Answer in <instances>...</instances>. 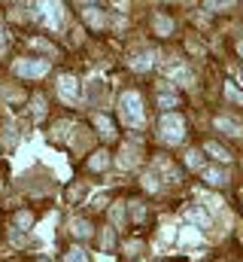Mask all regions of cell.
Wrapping results in <instances>:
<instances>
[{"instance_id": "cell-1", "label": "cell", "mask_w": 243, "mask_h": 262, "mask_svg": "<svg viewBox=\"0 0 243 262\" xmlns=\"http://www.w3.org/2000/svg\"><path fill=\"white\" fill-rule=\"evenodd\" d=\"M119 116L125 119V125H131V128H140V125L146 122V116H143V101H140L137 92H125L119 98Z\"/></svg>"}, {"instance_id": "cell-2", "label": "cell", "mask_w": 243, "mask_h": 262, "mask_svg": "<svg viewBox=\"0 0 243 262\" xmlns=\"http://www.w3.org/2000/svg\"><path fill=\"white\" fill-rule=\"evenodd\" d=\"M158 134H161V140H167V143H180L182 134H185V119H182L180 113H164V116L158 119Z\"/></svg>"}, {"instance_id": "cell-3", "label": "cell", "mask_w": 243, "mask_h": 262, "mask_svg": "<svg viewBox=\"0 0 243 262\" xmlns=\"http://www.w3.org/2000/svg\"><path fill=\"white\" fill-rule=\"evenodd\" d=\"M37 18L46 25V28H61L64 25V6L58 0H40V9H37Z\"/></svg>"}, {"instance_id": "cell-4", "label": "cell", "mask_w": 243, "mask_h": 262, "mask_svg": "<svg viewBox=\"0 0 243 262\" xmlns=\"http://www.w3.org/2000/svg\"><path fill=\"white\" fill-rule=\"evenodd\" d=\"M15 73L25 76V79H40L49 73V61H40V58H18L15 61Z\"/></svg>"}, {"instance_id": "cell-5", "label": "cell", "mask_w": 243, "mask_h": 262, "mask_svg": "<svg viewBox=\"0 0 243 262\" xmlns=\"http://www.w3.org/2000/svg\"><path fill=\"white\" fill-rule=\"evenodd\" d=\"M58 95L64 101H70V104L79 101V82H76V76H61L58 79Z\"/></svg>"}, {"instance_id": "cell-6", "label": "cell", "mask_w": 243, "mask_h": 262, "mask_svg": "<svg viewBox=\"0 0 243 262\" xmlns=\"http://www.w3.org/2000/svg\"><path fill=\"white\" fill-rule=\"evenodd\" d=\"M167 79L174 82V85H191V70L188 67H182V64H177V67H167Z\"/></svg>"}, {"instance_id": "cell-7", "label": "cell", "mask_w": 243, "mask_h": 262, "mask_svg": "<svg viewBox=\"0 0 243 262\" xmlns=\"http://www.w3.org/2000/svg\"><path fill=\"white\" fill-rule=\"evenodd\" d=\"M204 180H207L210 186H222V183L228 180V174H225L222 168H204Z\"/></svg>"}, {"instance_id": "cell-8", "label": "cell", "mask_w": 243, "mask_h": 262, "mask_svg": "<svg viewBox=\"0 0 243 262\" xmlns=\"http://www.w3.org/2000/svg\"><path fill=\"white\" fill-rule=\"evenodd\" d=\"M204 149H207L213 159H219V162H228V159H231V156H228V149H225L222 143H216V140H207V146H204Z\"/></svg>"}, {"instance_id": "cell-9", "label": "cell", "mask_w": 243, "mask_h": 262, "mask_svg": "<svg viewBox=\"0 0 243 262\" xmlns=\"http://www.w3.org/2000/svg\"><path fill=\"white\" fill-rule=\"evenodd\" d=\"M185 223H195V226H198V229H207V226H210V216H207V213H201V210H195V207H191V210H185Z\"/></svg>"}, {"instance_id": "cell-10", "label": "cell", "mask_w": 243, "mask_h": 262, "mask_svg": "<svg viewBox=\"0 0 243 262\" xmlns=\"http://www.w3.org/2000/svg\"><path fill=\"white\" fill-rule=\"evenodd\" d=\"M216 128L225 131V134H231V137H237V134H240V125H237L234 119H225V116H219V119H216Z\"/></svg>"}, {"instance_id": "cell-11", "label": "cell", "mask_w": 243, "mask_h": 262, "mask_svg": "<svg viewBox=\"0 0 243 262\" xmlns=\"http://www.w3.org/2000/svg\"><path fill=\"white\" fill-rule=\"evenodd\" d=\"M88 165H91L94 171H104V168L110 165V152H107V149H98V152L91 156V162H88Z\"/></svg>"}, {"instance_id": "cell-12", "label": "cell", "mask_w": 243, "mask_h": 262, "mask_svg": "<svg viewBox=\"0 0 243 262\" xmlns=\"http://www.w3.org/2000/svg\"><path fill=\"white\" fill-rule=\"evenodd\" d=\"M131 67H134V70H149V67H152V52L134 55V58H131Z\"/></svg>"}, {"instance_id": "cell-13", "label": "cell", "mask_w": 243, "mask_h": 262, "mask_svg": "<svg viewBox=\"0 0 243 262\" xmlns=\"http://www.w3.org/2000/svg\"><path fill=\"white\" fill-rule=\"evenodd\" d=\"M94 125H98V131H101L104 137H113V134H116V131H113V122H110L107 116H101V113L94 116Z\"/></svg>"}, {"instance_id": "cell-14", "label": "cell", "mask_w": 243, "mask_h": 262, "mask_svg": "<svg viewBox=\"0 0 243 262\" xmlns=\"http://www.w3.org/2000/svg\"><path fill=\"white\" fill-rule=\"evenodd\" d=\"M177 101H180V98H177L171 89H158V104H161V107H177Z\"/></svg>"}, {"instance_id": "cell-15", "label": "cell", "mask_w": 243, "mask_h": 262, "mask_svg": "<svg viewBox=\"0 0 243 262\" xmlns=\"http://www.w3.org/2000/svg\"><path fill=\"white\" fill-rule=\"evenodd\" d=\"M85 21H88L91 28H104V25H107V18H104L98 9H85Z\"/></svg>"}, {"instance_id": "cell-16", "label": "cell", "mask_w": 243, "mask_h": 262, "mask_svg": "<svg viewBox=\"0 0 243 262\" xmlns=\"http://www.w3.org/2000/svg\"><path fill=\"white\" fill-rule=\"evenodd\" d=\"M152 25H155V31H158V34H171V31H174V21H171L167 15H155V21H152Z\"/></svg>"}, {"instance_id": "cell-17", "label": "cell", "mask_w": 243, "mask_h": 262, "mask_svg": "<svg viewBox=\"0 0 243 262\" xmlns=\"http://www.w3.org/2000/svg\"><path fill=\"white\" fill-rule=\"evenodd\" d=\"M73 235H76V238H88V235H91V226H88L85 220H73Z\"/></svg>"}, {"instance_id": "cell-18", "label": "cell", "mask_w": 243, "mask_h": 262, "mask_svg": "<svg viewBox=\"0 0 243 262\" xmlns=\"http://www.w3.org/2000/svg\"><path fill=\"white\" fill-rule=\"evenodd\" d=\"M67 262H88V253L82 247H73V250H67Z\"/></svg>"}, {"instance_id": "cell-19", "label": "cell", "mask_w": 243, "mask_h": 262, "mask_svg": "<svg viewBox=\"0 0 243 262\" xmlns=\"http://www.w3.org/2000/svg\"><path fill=\"white\" fill-rule=\"evenodd\" d=\"M201 201L210 207V210H219L222 207V198H216V195H207V192H201Z\"/></svg>"}, {"instance_id": "cell-20", "label": "cell", "mask_w": 243, "mask_h": 262, "mask_svg": "<svg viewBox=\"0 0 243 262\" xmlns=\"http://www.w3.org/2000/svg\"><path fill=\"white\" fill-rule=\"evenodd\" d=\"M225 95H228V101H234V104H240V107H243V92H240V89L225 85Z\"/></svg>"}, {"instance_id": "cell-21", "label": "cell", "mask_w": 243, "mask_h": 262, "mask_svg": "<svg viewBox=\"0 0 243 262\" xmlns=\"http://www.w3.org/2000/svg\"><path fill=\"white\" fill-rule=\"evenodd\" d=\"M185 165H188V168H201V152H198V149H188V152H185Z\"/></svg>"}, {"instance_id": "cell-22", "label": "cell", "mask_w": 243, "mask_h": 262, "mask_svg": "<svg viewBox=\"0 0 243 262\" xmlns=\"http://www.w3.org/2000/svg\"><path fill=\"white\" fill-rule=\"evenodd\" d=\"M121 168H131V165H134V149H131V146H125V149H121Z\"/></svg>"}, {"instance_id": "cell-23", "label": "cell", "mask_w": 243, "mask_h": 262, "mask_svg": "<svg viewBox=\"0 0 243 262\" xmlns=\"http://www.w3.org/2000/svg\"><path fill=\"white\" fill-rule=\"evenodd\" d=\"M207 6H210V9H231L234 0H207Z\"/></svg>"}, {"instance_id": "cell-24", "label": "cell", "mask_w": 243, "mask_h": 262, "mask_svg": "<svg viewBox=\"0 0 243 262\" xmlns=\"http://www.w3.org/2000/svg\"><path fill=\"white\" fill-rule=\"evenodd\" d=\"M15 223H18V226H21V229H28V226H31V223H34V216H31V213H28V210H21V213H18V216H15Z\"/></svg>"}, {"instance_id": "cell-25", "label": "cell", "mask_w": 243, "mask_h": 262, "mask_svg": "<svg viewBox=\"0 0 243 262\" xmlns=\"http://www.w3.org/2000/svg\"><path fill=\"white\" fill-rule=\"evenodd\" d=\"M34 113H37V116H43V113H46V104H43V98H37V101H34Z\"/></svg>"}, {"instance_id": "cell-26", "label": "cell", "mask_w": 243, "mask_h": 262, "mask_svg": "<svg viewBox=\"0 0 243 262\" xmlns=\"http://www.w3.org/2000/svg\"><path fill=\"white\" fill-rule=\"evenodd\" d=\"M237 52H240V55H243V40H240V43H237Z\"/></svg>"}, {"instance_id": "cell-27", "label": "cell", "mask_w": 243, "mask_h": 262, "mask_svg": "<svg viewBox=\"0 0 243 262\" xmlns=\"http://www.w3.org/2000/svg\"><path fill=\"white\" fill-rule=\"evenodd\" d=\"M0 43H3V28H0Z\"/></svg>"}, {"instance_id": "cell-28", "label": "cell", "mask_w": 243, "mask_h": 262, "mask_svg": "<svg viewBox=\"0 0 243 262\" xmlns=\"http://www.w3.org/2000/svg\"><path fill=\"white\" fill-rule=\"evenodd\" d=\"M240 82H243V67H240Z\"/></svg>"}, {"instance_id": "cell-29", "label": "cell", "mask_w": 243, "mask_h": 262, "mask_svg": "<svg viewBox=\"0 0 243 262\" xmlns=\"http://www.w3.org/2000/svg\"><path fill=\"white\" fill-rule=\"evenodd\" d=\"M85 3H91V0H85Z\"/></svg>"}]
</instances>
